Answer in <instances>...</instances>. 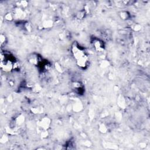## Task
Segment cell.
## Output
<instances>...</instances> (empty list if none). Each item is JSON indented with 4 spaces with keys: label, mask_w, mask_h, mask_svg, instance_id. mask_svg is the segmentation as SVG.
<instances>
[{
    "label": "cell",
    "mask_w": 150,
    "mask_h": 150,
    "mask_svg": "<svg viewBox=\"0 0 150 150\" xmlns=\"http://www.w3.org/2000/svg\"><path fill=\"white\" fill-rule=\"evenodd\" d=\"M72 50L74 59L78 66L82 68L86 67L88 62V58L85 50L77 44L74 43L73 46Z\"/></svg>",
    "instance_id": "6da1fadb"
}]
</instances>
